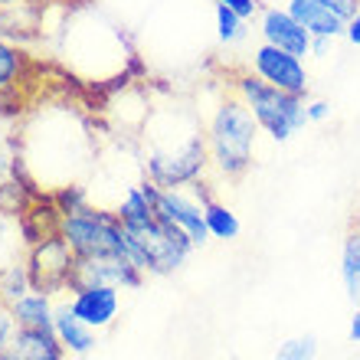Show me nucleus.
I'll use <instances>...</instances> for the list:
<instances>
[{
	"mask_svg": "<svg viewBox=\"0 0 360 360\" xmlns=\"http://www.w3.org/2000/svg\"><path fill=\"white\" fill-rule=\"evenodd\" d=\"M27 272L30 282L37 292H46L56 298L59 292H69V282H72V272H76V256L69 243L59 233H49L46 239H39L33 246H27Z\"/></svg>",
	"mask_w": 360,
	"mask_h": 360,
	"instance_id": "obj_6",
	"label": "nucleus"
},
{
	"mask_svg": "<svg viewBox=\"0 0 360 360\" xmlns=\"http://www.w3.org/2000/svg\"><path fill=\"white\" fill-rule=\"evenodd\" d=\"M13 331H17V318H13V311H10V304L0 302V354H4V347L10 344Z\"/></svg>",
	"mask_w": 360,
	"mask_h": 360,
	"instance_id": "obj_24",
	"label": "nucleus"
},
{
	"mask_svg": "<svg viewBox=\"0 0 360 360\" xmlns=\"http://www.w3.org/2000/svg\"><path fill=\"white\" fill-rule=\"evenodd\" d=\"M56 233L69 243L76 259L128 256L124 252V226L118 219V210H102L86 203L76 213H63Z\"/></svg>",
	"mask_w": 360,
	"mask_h": 360,
	"instance_id": "obj_5",
	"label": "nucleus"
},
{
	"mask_svg": "<svg viewBox=\"0 0 360 360\" xmlns=\"http://www.w3.org/2000/svg\"><path fill=\"white\" fill-rule=\"evenodd\" d=\"M217 37H219V43H226V46H233V43H239V39L246 37V23L249 20L246 17H239L236 10H229V7H223V4H217Z\"/></svg>",
	"mask_w": 360,
	"mask_h": 360,
	"instance_id": "obj_20",
	"label": "nucleus"
},
{
	"mask_svg": "<svg viewBox=\"0 0 360 360\" xmlns=\"http://www.w3.org/2000/svg\"><path fill=\"white\" fill-rule=\"evenodd\" d=\"M344 39L351 43V46H360V7L354 17H347V27H344Z\"/></svg>",
	"mask_w": 360,
	"mask_h": 360,
	"instance_id": "obj_28",
	"label": "nucleus"
},
{
	"mask_svg": "<svg viewBox=\"0 0 360 360\" xmlns=\"http://www.w3.org/2000/svg\"><path fill=\"white\" fill-rule=\"evenodd\" d=\"M27 69V53L13 43V39L0 37V92H10L23 79Z\"/></svg>",
	"mask_w": 360,
	"mask_h": 360,
	"instance_id": "obj_17",
	"label": "nucleus"
},
{
	"mask_svg": "<svg viewBox=\"0 0 360 360\" xmlns=\"http://www.w3.org/2000/svg\"><path fill=\"white\" fill-rule=\"evenodd\" d=\"M259 33L262 43H272L278 49H288L295 56H311V33L288 13V7H262L259 10Z\"/></svg>",
	"mask_w": 360,
	"mask_h": 360,
	"instance_id": "obj_10",
	"label": "nucleus"
},
{
	"mask_svg": "<svg viewBox=\"0 0 360 360\" xmlns=\"http://www.w3.org/2000/svg\"><path fill=\"white\" fill-rule=\"evenodd\" d=\"M10 311H13L20 328H53L56 302H53V295L30 288L23 298H17V302L10 304Z\"/></svg>",
	"mask_w": 360,
	"mask_h": 360,
	"instance_id": "obj_15",
	"label": "nucleus"
},
{
	"mask_svg": "<svg viewBox=\"0 0 360 360\" xmlns=\"http://www.w3.org/2000/svg\"><path fill=\"white\" fill-rule=\"evenodd\" d=\"M341 278L344 288L351 295V302L360 304V217L354 219L347 233H344V246H341Z\"/></svg>",
	"mask_w": 360,
	"mask_h": 360,
	"instance_id": "obj_16",
	"label": "nucleus"
},
{
	"mask_svg": "<svg viewBox=\"0 0 360 360\" xmlns=\"http://www.w3.org/2000/svg\"><path fill=\"white\" fill-rule=\"evenodd\" d=\"M17 7H0V37L10 39V20H13Z\"/></svg>",
	"mask_w": 360,
	"mask_h": 360,
	"instance_id": "obj_29",
	"label": "nucleus"
},
{
	"mask_svg": "<svg viewBox=\"0 0 360 360\" xmlns=\"http://www.w3.org/2000/svg\"><path fill=\"white\" fill-rule=\"evenodd\" d=\"M20 246H27V243H23V236H20L17 219L0 213V269H7L10 262H17Z\"/></svg>",
	"mask_w": 360,
	"mask_h": 360,
	"instance_id": "obj_21",
	"label": "nucleus"
},
{
	"mask_svg": "<svg viewBox=\"0 0 360 360\" xmlns=\"http://www.w3.org/2000/svg\"><path fill=\"white\" fill-rule=\"evenodd\" d=\"M154 213L174 226H180L193 239V246H207L210 243V229H207V217H203V203L193 197L190 187H177V190H164L154 200Z\"/></svg>",
	"mask_w": 360,
	"mask_h": 360,
	"instance_id": "obj_9",
	"label": "nucleus"
},
{
	"mask_svg": "<svg viewBox=\"0 0 360 360\" xmlns=\"http://www.w3.org/2000/svg\"><path fill=\"white\" fill-rule=\"evenodd\" d=\"M144 269H138L128 256H102V259H76V272L69 282V292L82 285H115V288H141Z\"/></svg>",
	"mask_w": 360,
	"mask_h": 360,
	"instance_id": "obj_8",
	"label": "nucleus"
},
{
	"mask_svg": "<svg viewBox=\"0 0 360 360\" xmlns=\"http://www.w3.org/2000/svg\"><path fill=\"white\" fill-rule=\"evenodd\" d=\"M328 43H331V37H314L311 39V56H324V53H328Z\"/></svg>",
	"mask_w": 360,
	"mask_h": 360,
	"instance_id": "obj_31",
	"label": "nucleus"
},
{
	"mask_svg": "<svg viewBox=\"0 0 360 360\" xmlns=\"http://www.w3.org/2000/svg\"><path fill=\"white\" fill-rule=\"evenodd\" d=\"M347 338H351L354 344H360V304H357V311H354V318H351V328H347Z\"/></svg>",
	"mask_w": 360,
	"mask_h": 360,
	"instance_id": "obj_30",
	"label": "nucleus"
},
{
	"mask_svg": "<svg viewBox=\"0 0 360 360\" xmlns=\"http://www.w3.org/2000/svg\"><path fill=\"white\" fill-rule=\"evenodd\" d=\"M49 197H53L59 213H76V210H82L89 203L86 187H79V184H63V187L49 190Z\"/></svg>",
	"mask_w": 360,
	"mask_h": 360,
	"instance_id": "obj_23",
	"label": "nucleus"
},
{
	"mask_svg": "<svg viewBox=\"0 0 360 360\" xmlns=\"http://www.w3.org/2000/svg\"><path fill=\"white\" fill-rule=\"evenodd\" d=\"M23 4H30V0H0V7H23Z\"/></svg>",
	"mask_w": 360,
	"mask_h": 360,
	"instance_id": "obj_33",
	"label": "nucleus"
},
{
	"mask_svg": "<svg viewBox=\"0 0 360 360\" xmlns=\"http://www.w3.org/2000/svg\"><path fill=\"white\" fill-rule=\"evenodd\" d=\"M259 122L249 112V105L236 92L223 95L207 122V144H210V171L223 180H239L252 167L259 141Z\"/></svg>",
	"mask_w": 360,
	"mask_h": 360,
	"instance_id": "obj_2",
	"label": "nucleus"
},
{
	"mask_svg": "<svg viewBox=\"0 0 360 360\" xmlns=\"http://www.w3.org/2000/svg\"><path fill=\"white\" fill-rule=\"evenodd\" d=\"M148 141L151 148L144 151V177L154 180L164 190L190 187L207 177L210 171V144H207V124H200L193 112L180 124L177 138H171V128L158 112L148 124Z\"/></svg>",
	"mask_w": 360,
	"mask_h": 360,
	"instance_id": "obj_1",
	"label": "nucleus"
},
{
	"mask_svg": "<svg viewBox=\"0 0 360 360\" xmlns=\"http://www.w3.org/2000/svg\"><path fill=\"white\" fill-rule=\"evenodd\" d=\"M49 360H69V354H59V357H49Z\"/></svg>",
	"mask_w": 360,
	"mask_h": 360,
	"instance_id": "obj_34",
	"label": "nucleus"
},
{
	"mask_svg": "<svg viewBox=\"0 0 360 360\" xmlns=\"http://www.w3.org/2000/svg\"><path fill=\"white\" fill-rule=\"evenodd\" d=\"M13 141V134H10V118L0 112V144H10Z\"/></svg>",
	"mask_w": 360,
	"mask_h": 360,
	"instance_id": "obj_32",
	"label": "nucleus"
},
{
	"mask_svg": "<svg viewBox=\"0 0 360 360\" xmlns=\"http://www.w3.org/2000/svg\"><path fill=\"white\" fill-rule=\"evenodd\" d=\"M13 158H17V148H13V141H10V148H7V144H0V180H7V177H10Z\"/></svg>",
	"mask_w": 360,
	"mask_h": 360,
	"instance_id": "obj_27",
	"label": "nucleus"
},
{
	"mask_svg": "<svg viewBox=\"0 0 360 360\" xmlns=\"http://www.w3.org/2000/svg\"><path fill=\"white\" fill-rule=\"evenodd\" d=\"M249 69H252L262 82L282 89V92L308 95V69H304V59L288 53V49H278V46H272V43H259V46L252 49Z\"/></svg>",
	"mask_w": 360,
	"mask_h": 360,
	"instance_id": "obj_7",
	"label": "nucleus"
},
{
	"mask_svg": "<svg viewBox=\"0 0 360 360\" xmlns=\"http://www.w3.org/2000/svg\"><path fill=\"white\" fill-rule=\"evenodd\" d=\"M30 288H33V282H30V272H27V262H23V259L10 262L7 269H0V302L4 304H13L17 298H23Z\"/></svg>",
	"mask_w": 360,
	"mask_h": 360,
	"instance_id": "obj_19",
	"label": "nucleus"
},
{
	"mask_svg": "<svg viewBox=\"0 0 360 360\" xmlns=\"http://www.w3.org/2000/svg\"><path fill=\"white\" fill-rule=\"evenodd\" d=\"M229 86L249 105V112L256 115L259 128H262L272 141L285 144L292 134H298L304 124H308V98L269 86L252 69L229 76Z\"/></svg>",
	"mask_w": 360,
	"mask_h": 360,
	"instance_id": "obj_3",
	"label": "nucleus"
},
{
	"mask_svg": "<svg viewBox=\"0 0 360 360\" xmlns=\"http://www.w3.org/2000/svg\"><path fill=\"white\" fill-rule=\"evenodd\" d=\"M53 331H56L59 344H63V351L72 354V357H86V354L95 351V328H89L82 318H79L69 302L56 304V314H53Z\"/></svg>",
	"mask_w": 360,
	"mask_h": 360,
	"instance_id": "obj_13",
	"label": "nucleus"
},
{
	"mask_svg": "<svg viewBox=\"0 0 360 360\" xmlns=\"http://www.w3.org/2000/svg\"><path fill=\"white\" fill-rule=\"evenodd\" d=\"M285 7H288V13H292L311 37H331V39L344 37L347 20H344L341 13H334L331 7H324L321 0H288Z\"/></svg>",
	"mask_w": 360,
	"mask_h": 360,
	"instance_id": "obj_14",
	"label": "nucleus"
},
{
	"mask_svg": "<svg viewBox=\"0 0 360 360\" xmlns=\"http://www.w3.org/2000/svg\"><path fill=\"white\" fill-rule=\"evenodd\" d=\"M193 239L180 226L167 223V219L154 217L148 226L124 229V252L138 269L148 275H171L177 272L187 256L193 252Z\"/></svg>",
	"mask_w": 360,
	"mask_h": 360,
	"instance_id": "obj_4",
	"label": "nucleus"
},
{
	"mask_svg": "<svg viewBox=\"0 0 360 360\" xmlns=\"http://www.w3.org/2000/svg\"><path fill=\"white\" fill-rule=\"evenodd\" d=\"M328 115H331V105L324 102V98H311V102H308V124L328 122Z\"/></svg>",
	"mask_w": 360,
	"mask_h": 360,
	"instance_id": "obj_26",
	"label": "nucleus"
},
{
	"mask_svg": "<svg viewBox=\"0 0 360 360\" xmlns=\"http://www.w3.org/2000/svg\"><path fill=\"white\" fill-rule=\"evenodd\" d=\"M318 357V338L314 334H298V338H288V341L278 344L275 360H314Z\"/></svg>",
	"mask_w": 360,
	"mask_h": 360,
	"instance_id": "obj_22",
	"label": "nucleus"
},
{
	"mask_svg": "<svg viewBox=\"0 0 360 360\" xmlns=\"http://www.w3.org/2000/svg\"><path fill=\"white\" fill-rule=\"evenodd\" d=\"M203 217H207L210 239H236L239 236V217L226 203H219L217 197L203 203Z\"/></svg>",
	"mask_w": 360,
	"mask_h": 360,
	"instance_id": "obj_18",
	"label": "nucleus"
},
{
	"mask_svg": "<svg viewBox=\"0 0 360 360\" xmlns=\"http://www.w3.org/2000/svg\"><path fill=\"white\" fill-rule=\"evenodd\" d=\"M213 4H223V7L236 10L239 17H246V20L259 17V0H213Z\"/></svg>",
	"mask_w": 360,
	"mask_h": 360,
	"instance_id": "obj_25",
	"label": "nucleus"
},
{
	"mask_svg": "<svg viewBox=\"0 0 360 360\" xmlns=\"http://www.w3.org/2000/svg\"><path fill=\"white\" fill-rule=\"evenodd\" d=\"M69 308H72L89 328L105 331V328H112L115 318H118V308H122V288H115V285H82V288L72 292Z\"/></svg>",
	"mask_w": 360,
	"mask_h": 360,
	"instance_id": "obj_11",
	"label": "nucleus"
},
{
	"mask_svg": "<svg viewBox=\"0 0 360 360\" xmlns=\"http://www.w3.org/2000/svg\"><path fill=\"white\" fill-rule=\"evenodd\" d=\"M63 344H59L56 331L53 328H20L13 331L10 344L4 347L0 360H49V357H59Z\"/></svg>",
	"mask_w": 360,
	"mask_h": 360,
	"instance_id": "obj_12",
	"label": "nucleus"
}]
</instances>
